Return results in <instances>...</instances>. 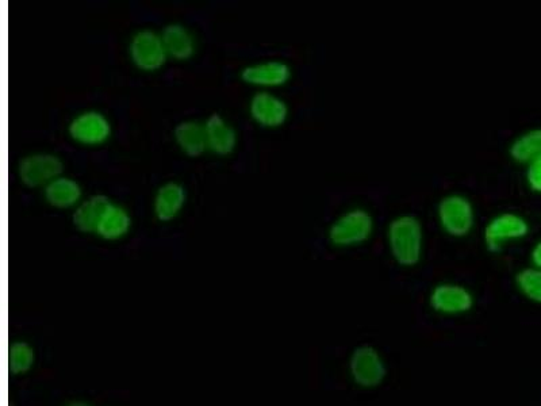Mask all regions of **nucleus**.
<instances>
[{
    "label": "nucleus",
    "mask_w": 541,
    "mask_h": 406,
    "mask_svg": "<svg viewBox=\"0 0 541 406\" xmlns=\"http://www.w3.org/2000/svg\"><path fill=\"white\" fill-rule=\"evenodd\" d=\"M425 227L416 214L402 213L391 218L386 228V244L391 259L402 268L421 263L425 252Z\"/></svg>",
    "instance_id": "1"
},
{
    "label": "nucleus",
    "mask_w": 541,
    "mask_h": 406,
    "mask_svg": "<svg viewBox=\"0 0 541 406\" xmlns=\"http://www.w3.org/2000/svg\"><path fill=\"white\" fill-rule=\"evenodd\" d=\"M374 214L364 206H351L336 216L326 231L329 243L339 250L360 247L374 236Z\"/></svg>",
    "instance_id": "2"
},
{
    "label": "nucleus",
    "mask_w": 541,
    "mask_h": 406,
    "mask_svg": "<svg viewBox=\"0 0 541 406\" xmlns=\"http://www.w3.org/2000/svg\"><path fill=\"white\" fill-rule=\"evenodd\" d=\"M436 220L448 237L466 239L477 225V209L466 194L448 193L437 202Z\"/></svg>",
    "instance_id": "3"
},
{
    "label": "nucleus",
    "mask_w": 541,
    "mask_h": 406,
    "mask_svg": "<svg viewBox=\"0 0 541 406\" xmlns=\"http://www.w3.org/2000/svg\"><path fill=\"white\" fill-rule=\"evenodd\" d=\"M531 235V222L521 213L505 210L489 218L483 227V244L491 254H500L509 244Z\"/></svg>",
    "instance_id": "4"
},
{
    "label": "nucleus",
    "mask_w": 541,
    "mask_h": 406,
    "mask_svg": "<svg viewBox=\"0 0 541 406\" xmlns=\"http://www.w3.org/2000/svg\"><path fill=\"white\" fill-rule=\"evenodd\" d=\"M348 375L359 389L379 388L387 377L386 360L378 348L362 344L349 355Z\"/></svg>",
    "instance_id": "5"
},
{
    "label": "nucleus",
    "mask_w": 541,
    "mask_h": 406,
    "mask_svg": "<svg viewBox=\"0 0 541 406\" xmlns=\"http://www.w3.org/2000/svg\"><path fill=\"white\" fill-rule=\"evenodd\" d=\"M428 302L433 312L440 316L458 317L474 309L475 296L463 283L440 282L432 287Z\"/></svg>",
    "instance_id": "6"
},
{
    "label": "nucleus",
    "mask_w": 541,
    "mask_h": 406,
    "mask_svg": "<svg viewBox=\"0 0 541 406\" xmlns=\"http://www.w3.org/2000/svg\"><path fill=\"white\" fill-rule=\"evenodd\" d=\"M133 63L141 71H157L166 64L168 53L163 38L152 30H141L133 37L129 47Z\"/></svg>",
    "instance_id": "7"
},
{
    "label": "nucleus",
    "mask_w": 541,
    "mask_h": 406,
    "mask_svg": "<svg viewBox=\"0 0 541 406\" xmlns=\"http://www.w3.org/2000/svg\"><path fill=\"white\" fill-rule=\"evenodd\" d=\"M64 164L59 157L49 153H36L26 156L19 162L18 175L23 185L28 187L48 186L60 178Z\"/></svg>",
    "instance_id": "8"
},
{
    "label": "nucleus",
    "mask_w": 541,
    "mask_h": 406,
    "mask_svg": "<svg viewBox=\"0 0 541 406\" xmlns=\"http://www.w3.org/2000/svg\"><path fill=\"white\" fill-rule=\"evenodd\" d=\"M249 111L257 124L270 129L285 125L290 113L285 99L268 91H260L252 98Z\"/></svg>",
    "instance_id": "9"
},
{
    "label": "nucleus",
    "mask_w": 541,
    "mask_h": 406,
    "mask_svg": "<svg viewBox=\"0 0 541 406\" xmlns=\"http://www.w3.org/2000/svg\"><path fill=\"white\" fill-rule=\"evenodd\" d=\"M69 134L80 144L98 145L109 139L111 125L109 120L98 111H87L71 122Z\"/></svg>",
    "instance_id": "10"
},
{
    "label": "nucleus",
    "mask_w": 541,
    "mask_h": 406,
    "mask_svg": "<svg viewBox=\"0 0 541 406\" xmlns=\"http://www.w3.org/2000/svg\"><path fill=\"white\" fill-rule=\"evenodd\" d=\"M291 75L293 71L286 61L268 60L245 67L241 72V79L252 86L275 88L289 83Z\"/></svg>",
    "instance_id": "11"
},
{
    "label": "nucleus",
    "mask_w": 541,
    "mask_h": 406,
    "mask_svg": "<svg viewBox=\"0 0 541 406\" xmlns=\"http://www.w3.org/2000/svg\"><path fill=\"white\" fill-rule=\"evenodd\" d=\"M207 147L211 149L217 155L226 156L230 155L234 151L237 145V133L220 116V114H213L209 117V120L205 124Z\"/></svg>",
    "instance_id": "12"
},
{
    "label": "nucleus",
    "mask_w": 541,
    "mask_h": 406,
    "mask_svg": "<svg viewBox=\"0 0 541 406\" xmlns=\"http://www.w3.org/2000/svg\"><path fill=\"white\" fill-rule=\"evenodd\" d=\"M110 205L111 201L105 195H92L76 209L72 217L75 227L83 233H97L99 222Z\"/></svg>",
    "instance_id": "13"
},
{
    "label": "nucleus",
    "mask_w": 541,
    "mask_h": 406,
    "mask_svg": "<svg viewBox=\"0 0 541 406\" xmlns=\"http://www.w3.org/2000/svg\"><path fill=\"white\" fill-rule=\"evenodd\" d=\"M186 202V190L176 182H168L160 187L155 198V213L160 221H171L178 216Z\"/></svg>",
    "instance_id": "14"
},
{
    "label": "nucleus",
    "mask_w": 541,
    "mask_h": 406,
    "mask_svg": "<svg viewBox=\"0 0 541 406\" xmlns=\"http://www.w3.org/2000/svg\"><path fill=\"white\" fill-rule=\"evenodd\" d=\"M508 153L514 163L523 164V166H527L532 160L541 156V126L517 134L510 141Z\"/></svg>",
    "instance_id": "15"
},
{
    "label": "nucleus",
    "mask_w": 541,
    "mask_h": 406,
    "mask_svg": "<svg viewBox=\"0 0 541 406\" xmlns=\"http://www.w3.org/2000/svg\"><path fill=\"white\" fill-rule=\"evenodd\" d=\"M174 137L180 149L187 156H201L207 148V136L205 125L195 121L180 122L174 130Z\"/></svg>",
    "instance_id": "16"
},
{
    "label": "nucleus",
    "mask_w": 541,
    "mask_h": 406,
    "mask_svg": "<svg viewBox=\"0 0 541 406\" xmlns=\"http://www.w3.org/2000/svg\"><path fill=\"white\" fill-rule=\"evenodd\" d=\"M161 38H163L168 56L174 57L175 60H188L194 55V37L183 25H168L161 34Z\"/></svg>",
    "instance_id": "17"
},
{
    "label": "nucleus",
    "mask_w": 541,
    "mask_h": 406,
    "mask_svg": "<svg viewBox=\"0 0 541 406\" xmlns=\"http://www.w3.org/2000/svg\"><path fill=\"white\" fill-rule=\"evenodd\" d=\"M45 199L55 208H71L82 198V187L69 178H57L44 190Z\"/></svg>",
    "instance_id": "18"
},
{
    "label": "nucleus",
    "mask_w": 541,
    "mask_h": 406,
    "mask_svg": "<svg viewBox=\"0 0 541 406\" xmlns=\"http://www.w3.org/2000/svg\"><path fill=\"white\" fill-rule=\"evenodd\" d=\"M130 227H132V218H130L128 212L121 206L111 202V205L103 214L101 222H99L97 235L105 240H118L129 232Z\"/></svg>",
    "instance_id": "19"
},
{
    "label": "nucleus",
    "mask_w": 541,
    "mask_h": 406,
    "mask_svg": "<svg viewBox=\"0 0 541 406\" xmlns=\"http://www.w3.org/2000/svg\"><path fill=\"white\" fill-rule=\"evenodd\" d=\"M36 363V351L25 340H15L9 347V370L13 375H25Z\"/></svg>",
    "instance_id": "20"
},
{
    "label": "nucleus",
    "mask_w": 541,
    "mask_h": 406,
    "mask_svg": "<svg viewBox=\"0 0 541 406\" xmlns=\"http://www.w3.org/2000/svg\"><path fill=\"white\" fill-rule=\"evenodd\" d=\"M517 290L525 300L541 305V270L533 266L521 268L514 277Z\"/></svg>",
    "instance_id": "21"
},
{
    "label": "nucleus",
    "mask_w": 541,
    "mask_h": 406,
    "mask_svg": "<svg viewBox=\"0 0 541 406\" xmlns=\"http://www.w3.org/2000/svg\"><path fill=\"white\" fill-rule=\"evenodd\" d=\"M525 183L532 193L541 195V156L525 166Z\"/></svg>",
    "instance_id": "22"
},
{
    "label": "nucleus",
    "mask_w": 541,
    "mask_h": 406,
    "mask_svg": "<svg viewBox=\"0 0 541 406\" xmlns=\"http://www.w3.org/2000/svg\"><path fill=\"white\" fill-rule=\"evenodd\" d=\"M529 260H531V266L541 270V239L536 240L535 244L532 245Z\"/></svg>",
    "instance_id": "23"
},
{
    "label": "nucleus",
    "mask_w": 541,
    "mask_h": 406,
    "mask_svg": "<svg viewBox=\"0 0 541 406\" xmlns=\"http://www.w3.org/2000/svg\"><path fill=\"white\" fill-rule=\"evenodd\" d=\"M63 406H92L90 402L84 400H72L65 402Z\"/></svg>",
    "instance_id": "24"
}]
</instances>
